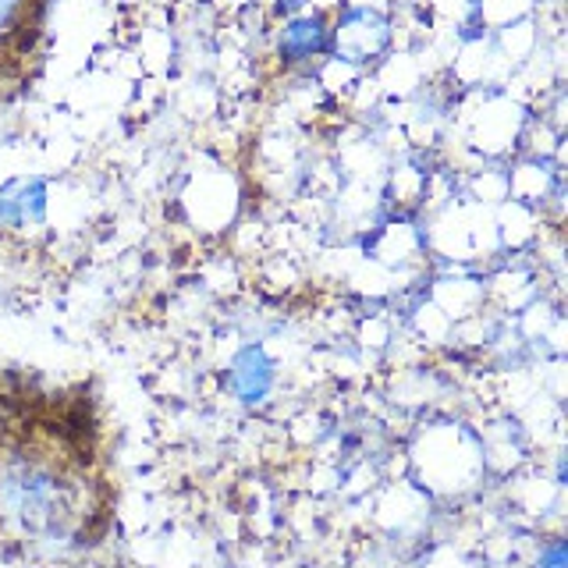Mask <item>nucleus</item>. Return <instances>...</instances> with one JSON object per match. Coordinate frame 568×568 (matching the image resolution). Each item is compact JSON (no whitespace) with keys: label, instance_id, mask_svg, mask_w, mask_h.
<instances>
[{"label":"nucleus","instance_id":"2","mask_svg":"<svg viewBox=\"0 0 568 568\" xmlns=\"http://www.w3.org/2000/svg\"><path fill=\"white\" fill-rule=\"evenodd\" d=\"M47 213V178H11L0 185V227L40 224Z\"/></svg>","mask_w":568,"mask_h":568},{"label":"nucleus","instance_id":"7","mask_svg":"<svg viewBox=\"0 0 568 568\" xmlns=\"http://www.w3.org/2000/svg\"><path fill=\"white\" fill-rule=\"evenodd\" d=\"M544 568H565V547L561 544H550L547 550H544Z\"/></svg>","mask_w":568,"mask_h":568},{"label":"nucleus","instance_id":"1","mask_svg":"<svg viewBox=\"0 0 568 568\" xmlns=\"http://www.w3.org/2000/svg\"><path fill=\"white\" fill-rule=\"evenodd\" d=\"M0 523L18 537L64 540L79 526V484L43 455L0 458Z\"/></svg>","mask_w":568,"mask_h":568},{"label":"nucleus","instance_id":"3","mask_svg":"<svg viewBox=\"0 0 568 568\" xmlns=\"http://www.w3.org/2000/svg\"><path fill=\"white\" fill-rule=\"evenodd\" d=\"M387 22L369 8H355L342 18L337 26V50L348 61H369L373 53H381L387 47Z\"/></svg>","mask_w":568,"mask_h":568},{"label":"nucleus","instance_id":"4","mask_svg":"<svg viewBox=\"0 0 568 568\" xmlns=\"http://www.w3.org/2000/svg\"><path fill=\"white\" fill-rule=\"evenodd\" d=\"M274 384V363L266 359L263 348H245L231 363V387L239 390L242 402H260Z\"/></svg>","mask_w":568,"mask_h":568},{"label":"nucleus","instance_id":"6","mask_svg":"<svg viewBox=\"0 0 568 568\" xmlns=\"http://www.w3.org/2000/svg\"><path fill=\"white\" fill-rule=\"evenodd\" d=\"M32 0H0V50H4L18 32L26 29Z\"/></svg>","mask_w":568,"mask_h":568},{"label":"nucleus","instance_id":"5","mask_svg":"<svg viewBox=\"0 0 568 568\" xmlns=\"http://www.w3.org/2000/svg\"><path fill=\"white\" fill-rule=\"evenodd\" d=\"M327 40H331V29L320 14H302V18H292L288 29L281 36V58L284 61H306L313 53L327 50Z\"/></svg>","mask_w":568,"mask_h":568}]
</instances>
